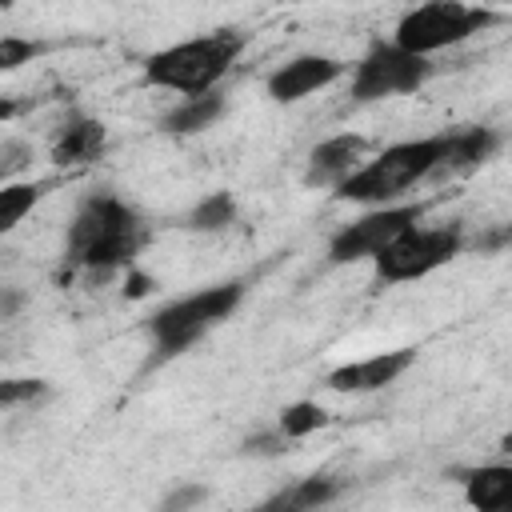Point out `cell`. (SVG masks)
Listing matches in <instances>:
<instances>
[{
	"label": "cell",
	"mask_w": 512,
	"mask_h": 512,
	"mask_svg": "<svg viewBox=\"0 0 512 512\" xmlns=\"http://www.w3.org/2000/svg\"><path fill=\"white\" fill-rule=\"evenodd\" d=\"M140 244H144V224H140L136 208L116 200L112 192H100L76 208V216L68 224L64 256L76 276H84L88 284H100L112 272H120L124 264H132Z\"/></svg>",
	"instance_id": "1"
},
{
	"label": "cell",
	"mask_w": 512,
	"mask_h": 512,
	"mask_svg": "<svg viewBox=\"0 0 512 512\" xmlns=\"http://www.w3.org/2000/svg\"><path fill=\"white\" fill-rule=\"evenodd\" d=\"M244 292H248L244 280H220V284H208L200 292H188V296L160 304L144 320V332H148L144 372H156V368L172 364L176 356L192 352L212 328H220L244 304Z\"/></svg>",
	"instance_id": "2"
},
{
	"label": "cell",
	"mask_w": 512,
	"mask_h": 512,
	"mask_svg": "<svg viewBox=\"0 0 512 512\" xmlns=\"http://www.w3.org/2000/svg\"><path fill=\"white\" fill-rule=\"evenodd\" d=\"M244 44H248V36L240 28H216V32L168 44L144 60V84L164 88V92H180V96L212 92L232 72Z\"/></svg>",
	"instance_id": "3"
},
{
	"label": "cell",
	"mask_w": 512,
	"mask_h": 512,
	"mask_svg": "<svg viewBox=\"0 0 512 512\" xmlns=\"http://www.w3.org/2000/svg\"><path fill=\"white\" fill-rule=\"evenodd\" d=\"M436 160H440V132L436 136H416V140L388 144L380 156L364 160L332 196L344 200V204H360V208L396 204L416 184H428L432 180Z\"/></svg>",
	"instance_id": "4"
},
{
	"label": "cell",
	"mask_w": 512,
	"mask_h": 512,
	"mask_svg": "<svg viewBox=\"0 0 512 512\" xmlns=\"http://www.w3.org/2000/svg\"><path fill=\"white\" fill-rule=\"evenodd\" d=\"M348 76H352L348 80L352 104H376V100L420 92L428 84V76H432V56L408 52L396 40H372L368 52L352 64Z\"/></svg>",
	"instance_id": "5"
},
{
	"label": "cell",
	"mask_w": 512,
	"mask_h": 512,
	"mask_svg": "<svg viewBox=\"0 0 512 512\" xmlns=\"http://www.w3.org/2000/svg\"><path fill=\"white\" fill-rule=\"evenodd\" d=\"M492 24H496V12H488V8H472V4H460V0H424V4H416L400 16L392 40L404 44L408 52L436 56L444 48H456V44L472 40L476 32H484Z\"/></svg>",
	"instance_id": "6"
},
{
	"label": "cell",
	"mask_w": 512,
	"mask_h": 512,
	"mask_svg": "<svg viewBox=\"0 0 512 512\" xmlns=\"http://www.w3.org/2000/svg\"><path fill=\"white\" fill-rule=\"evenodd\" d=\"M464 248V232L460 224H432L420 228L412 224L408 232H400L376 260H372V280L376 284H408V280H424L436 268L452 264Z\"/></svg>",
	"instance_id": "7"
},
{
	"label": "cell",
	"mask_w": 512,
	"mask_h": 512,
	"mask_svg": "<svg viewBox=\"0 0 512 512\" xmlns=\"http://www.w3.org/2000/svg\"><path fill=\"white\" fill-rule=\"evenodd\" d=\"M424 204H380L368 208L364 216L348 220L344 228L332 232L328 240V264L344 268V264H360V260H376L400 232H408L412 224H420Z\"/></svg>",
	"instance_id": "8"
},
{
	"label": "cell",
	"mask_w": 512,
	"mask_h": 512,
	"mask_svg": "<svg viewBox=\"0 0 512 512\" xmlns=\"http://www.w3.org/2000/svg\"><path fill=\"white\" fill-rule=\"evenodd\" d=\"M352 64H344L340 56H324V52H300L292 60H284L280 68L268 72L264 80V92L276 100V104H300L308 100L312 92L336 84L340 76H348Z\"/></svg>",
	"instance_id": "9"
},
{
	"label": "cell",
	"mask_w": 512,
	"mask_h": 512,
	"mask_svg": "<svg viewBox=\"0 0 512 512\" xmlns=\"http://www.w3.org/2000/svg\"><path fill=\"white\" fill-rule=\"evenodd\" d=\"M412 364H416V348H388V352H376V356H360V360L336 364L324 376V388L328 392H340V396L380 392V388L396 384Z\"/></svg>",
	"instance_id": "10"
},
{
	"label": "cell",
	"mask_w": 512,
	"mask_h": 512,
	"mask_svg": "<svg viewBox=\"0 0 512 512\" xmlns=\"http://www.w3.org/2000/svg\"><path fill=\"white\" fill-rule=\"evenodd\" d=\"M500 148V136L484 124H464V128H444L440 132V160L432 180H456L476 172L480 164L492 160V152Z\"/></svg>",
	"instance_id": "11"
},
{
	"label": "cell",
	"mask_w": 512,
	"mask_h": 512,
	"mask_svg": "<svg viewBox=\"0 0 512 512\" xmlns=\"http://www.w3.org/2000/svg\"><path fill=\"white\" fill-rule=\"evenodd\" d=\"M364 152H368V140L360 132H340V136H328L320 140L308 160H304V184L308 188H340L360 164H364Z\"/></svg>",
	"instance_id": "12"
},
{
	"label": "cell",
	"mask_w": 512,
	"mask_h": 512,
	"mask_svg": "<svg viewBox=\"0 0 512 512\" xmlns=\"http://www.w3.org/2000/svg\"><path fill=\"white\" fill-rule=\"evenodd\" d=\"M464 500L480 512H512V464L464 468Z\"/></svg>",
	"instance_id": "13"
},
{
	"label": "cell",
	"mask_w": 512,
	"mask_h": 512,
	"mask_svg": "<svg viewBox=\"0 0 512 512\" xmlns=\"http://www.w3.org/2000/svg\"><path fill=\"white\" fill-rule=\"evenodd\" d=\"M104 152V124L92 120V116H72L68 124H60V136L52 144V160L60 168H72V164H88Z\"/></svg>",
	"instance_id": "14"
},
{
	"label": "cell",
	"mask_w": 512,
	"mask_h": 512,
	"mask_svg": "<svg viewBox=\"0 0 512 512\" xmlns=\"http://www.w3.org/2000/svg\"><path fill=\"white\" fill-rule=\"evenodd\" d=\"M220 116H224V96L212 88V92H200V96H184L176 108H168L160 116V132H168V136H196V132L212 128Z\"/></svg>",
	"instance_id": "15"
},
{
	"label": "cell",
	"mask_w": 512,
	"mask_h": 512,
	"mask_svg": "<svg viewBox=\"0 0 512 512\" xmlns=\"http://www.w3.org/2000/svg\"><path fill=\"white\" fill-rule=\"evenodd\" d=\"M344 488H348V480L344 476H332V472H316V476H300V480H292L288 488H280L276 496H268L264 500V508H320V504H332V500H340L344 496Z\"/></svg>",
	"instance_id": "16"
},
{
	"label": "cell",
	"mask_w": 512,
	"mask_h": 512,
	"mask_svg": "<svg viewBox=\"0 0 512 512\" xmlns=\"http://www.w3.org/2000/svg\"><path fill=\"white\" fill-rule=\"evenodd\" d=\"M48 192V184H32V180H4L0 188V232H12Z\"/></svg>",
	"instance_id": "17"
},
{
	"label": "cell",
	"mask_w": 512,
	"mask_h": 512,
	"mask_svg": "<svg viewBox=\"0 0 512 512\" xmlns=\"http://www.w3.org/2000/svg\"><path fill=\"white\" fill-rule=\"evenodd\" d=\"M232 220H236L232 192H208L204 200L192 204V212L184 216V228H192V232H224Z\"/></svg>",
	"instance_id": "18"
},
{
	"label": "cell",
	"mask_w": 512,
	"mask_h": 512,
	"mask_svg": "<svg viewBox=\"0 0 512 512\" xmlns=\"http://www.w3.org/2000/svg\"><path fill=\"white\" fill-rule=\"evenodd\" d=\"M328 424H332V416L316 400H292V404L280 408V420H276V428L284 436H292V440H304V436H312V432H320Z\"/></svg>",
	"instance_id": "19"
},
{
	"label": "cell",
	"mask_w": 512,
	"mask_h": 512,
	"mask_svg": "<svg viewBox=\"0 0 512 512\" xmlns=\"http://www.w3.org/2000/svg\"><path fill=\"white\" fill-rule=\"evenodd\" d=\"M52 388L44 384V380H4L0 384V404L4 408H16V404H36V400H44Z\"/></svg>",
	"instance_id": "20"
},
{
	"label": "cell",
	"mask_w": 512,
	"mask_h": 512,
	"mask_svg": "<svg viewBox=\"0 0 512 512\" xmlns=\"http://www.w3.org/2000/svg\"><path fill=\"white\" fill-rule=\"evenodd\" d=\"M36 52H40V44L20 40L16 32H8V36L0 40V68H4V72H16V68H20V64H28Z\"/></svg>",
	"instance_id": "21"
},
{
	"label": "cell",
	"mask_w": 512,
	"mask_h": 512,
	"mask_svg": "<svg viewBox=\"0 0 512 512\" xmlns=\"http://www.w3.org/2000/svg\"><path fill=\"white\" fill-rule=\"evenodd\" d=\"M288 444H292V436H284L280 428H272V432H260V436L244 440V452L248 456H280Z\"/></svg>",
	"instance_id": "22"
},
{
	"label": "cell",
	"mask_w": 512,
	"mask_h": 512,
	"mask_svg": "<svg viewBox=\"0 0 512 512\" xmlns=\"http://www.w3.org/2000/svg\"><path fill=\"white\" fill-rule=\"evenodd\" d=\"M20 156H32V148H28V144H20V140H4V144H0V172H4V180H12V176H16V168L24 164Z\"/></svg>",
	"instance_id": "23"
},
{
	"label": "cell",
	"mask_w": 512,
	"mask_h": 512,
	"mask_svg": "<svg viewBox=\"0 0 512 512\" xmlns=\"http://www.w3.org/2000/svg\"><path fill=\"white\" fill-rule=\"evenodd\" d=\"M196 500H204V488H184L180 496L168 500V508H176V504H196Z\"/></svg>",
	"instance_id": "24"
}]
</instances>
